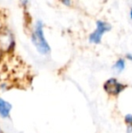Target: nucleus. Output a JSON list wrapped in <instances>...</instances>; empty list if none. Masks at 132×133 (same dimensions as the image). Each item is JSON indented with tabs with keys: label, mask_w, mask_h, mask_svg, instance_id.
Wrapping results in <instances>:
<instances>
[{
	"label": "nucleus",
	"mask_w": 132,
	"mask_h": 133,
	"mask_svg": "<svg viewBox=\"0 0 132 133\" xmlns=\"http://www.w3.org/2000/svg\"><path fill=\"white\" fill-rule=\"evenodd\" d=\"M43 27H44V25H43L42 22L37 21L34 25V30L32 33L31 39H32V43L35 46L37 51L41 54L45 55L51 52V48H50L47 41L44 38Z\"/></svg>",
	"instance_id": "1"
},
{
	"label": "nucleus",
	"mask_w": 132,
	"mask_h": 133,
	"mask_svg": "<svg viewBox=\"0 0 132 133\" xmlns=\"http://www.w3.org/2000/svg\"><path fill=\"white\" fill-rule=\"evenodd\" d=\"M97 28L96 30L90 35L89 37V41L92 44H100V41H101L102 35L105 33L109 32V30H111V26L106 22H102V21H97L96 23Z\"/></svg>",
	"instance_id": "2"
},
{
	"label": "nucleus",
	"mask_w": 132,
	"mask_h": 133,
	"mask_svg": "<svg viewBox=\"0 0 132 133\" xmlns=\"http://www.w3.org/2000/svg\"><path fill=\"white\" fill-rule=\"evenodd\" d=\"M104 90L107 93L110 95H114L117 96L119 95L124 89H125L126 86L124 84L120 83L117 79L115 78H110L107 81V82L104 83Z\"/></svg>",
	"instance_id": "3"
},
{
	"label": "nucleus",
	"mask_w": 132,
	"mask_h": 133,
	"mask_svg": "<svg viewBox=\"0 0 132 133\" xmlns=\"http://www.w3.org/2000/svg\"><path fill=\"white\" fill-rule=\"evenodd\" d=\"M14 45V39L9 32L6 30H0V52L8 51Z\"/></svg>",
	"instance_id": "4"
},
{
	"label": "nucleus",
	"mask_w": 132,
	"mask_h": 133,
	"mask_svg": "<svg viewBox=\"0 0 132 133\" xmlns=\"http://www.w3.org/2000/svg\"><path fill=\"white\" fill-rule=\"evenodd\" d=\"M11 110H12V105L5 100L0 98V117L3 119L9 118Z\"/></svg>",
	"instance_id": "5"
},
{
	"label": "nucleus",
	"mask_w": 132,
	"mask_h": 133,
	"mask_svg": "<svg viewBox=\"0 0 132 133\" xmlns=\"http://www.w3.org/2000/svg\"><path fill=\"white\" fill-rule=\"evenodd\" d=\"M112 68L115 72H118V74H120V72H121L122 71L125 69V61H124L123 59L118 60V61L116 62V63L113 65Z\"/></svg>",
	"instance_id": "6"
},
{
	"label": "nucleus",
	"mask_w": 132,
	"mask_h": 133,
	"mask_svg": "<svg viewBox=\"0 0 132 133\" xmlns=\"http://www.w3.org/2000/svg\"><path fill=\"white\" fill-rule=\"evenodd\" d=\"M125 121L128 124V126L130 127V129L132 130V115L131 114H128L125 116Z\"/></svg>",
	"instance_id": "7"
},
{
	"label": "nucleus",
	"mask_w": 132,
	"mask_h": 133,
	"mask_svg": "<svg viewBox=\"0 0 132 133\" xmlns=\"http://www.w3.org/2000/svg\"><path fill=\"white\" fill-rule=\"evenodd\" d=\"M128 4H129V22L132 25V0H128Z\"/></svg>",
	"instance_id": "8"
},
{
	"label": "nucleus",
	"mask_w": 132,
	"mask_h": 133,
	"mask_svg": "<svg viewBox=\"0 0 132 133\" xmlns=\"http://www.w3.org/2000/svg\"><path fill=\"white\" fill-rule=\"evenodd\" d=\"M61 1H62V4L67 5V6H69V5H71V0H61Z\"/></svg>",
	"instance_id": "9"
},
{
	"label": "nucleus",
	"mask_w": 132,
	"mask_h": 133,
	"mask_svg": "<svg viewBox=\"0 0 132 133\" xmlns=\"http://www.w3.org/2000/svg\"><path fill=\"white\" fill-rule=\"evenodd\" d=\"M126 57H127V59H129V60H130V61H132V55L131 54H127V55H126Z\"/></svg>",
	"instance_id": "10"
},
{
	"label": "nucleus",
	"mask_w": 132,
	"mask_h": 133,
	"mask_svg": "<svg viewBox=\"0 0 132 133\" xmlns=\"http://www.w3.org/2000/svg\"><path fill=\"white\" fill-rule=\"evenodd\" d=\"M27 2H28V0H22V3H23V5H26Z\"/></svg>",
	"instance_id": "11"
},
{
	"label": "nucleus",
	"mask_w": 132,
	"mask_h": 133,
	"mask_svg": "<svg viewBox=\"0 0 132 133\" xmlns=\"http://www.w3.org/2000/svg\"><path fill=\"white\" fill-rule=\"evenodd\" d=\"M3 29V27H2V20H1V17H0V30Z\"/></svg>",
	"instance_id": "12"
},
{
	"label": "nucleus",
	"mask_w": 132,
	"mask_h": 133,
	"mask_svg": "<svg viewBox=\"0 0 132 133\" xmlns=\"http://www.w3.org/2000/svg\"><path fill=\"white\" fill-rule=\"evenodd\" d=\"M1 54H2V53H1V52H0V57H1Z\"/></svg>",
	"instance_id": "13"
},
{
	"label": "nucleus",
	"mask_w": 132,
	"mask_h": 133,
	"mask_svg": "<svg viewBox=\"0 0 132 133\" xmlns=\"http://www.w3.org/2000/svg\"><path fill=\"white\" fill-rule=\"evenodd\" d=\"M0 133H2V130H0Z\"/></svg>",
	"instance_id": "14"
}]
</instances>
